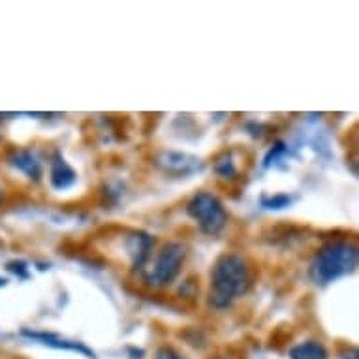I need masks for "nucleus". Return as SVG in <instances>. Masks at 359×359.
<instances>
[{"instance_id":"1","label":"nucleus","mask_w":359,"mask_h":359,"mask_svg":"<svg viewBox=\"0 0 359 359\" xmlns=\"http://www.w3.org/2000/svg\"><path fill=\"white\" fill-rule=\"evenodd\" d=\"M250 288V269L247 262L237 254H224L215 262L211 273L209 301L215 309L230 306L237 297Z\"/></svg>"},{"instance_id":"2","label":"nucleus","mask_w":359,"mask_h":359,"mask_svg":"<svg viewBox=\"0 0 359 359\" xmlns=\"http://www.w3.org/2000/svg\"><path fill=\"white\" fill-rule=\"evenodd\" d=\"M358 265V247L346 241L325 245L311 265V278L316 284H330L350 275Z\"/></svg>"},{"instance_id":"3","label":"nucleus","mask_w":359,"mask_h":359,"mask_svg":"<svg viewBox=\"0 0 359 359\" xmlns=\"http://www.w3.org/2000/svg\"><path fill=\"white\" fill-rule=\"evenodd\" d=\"M187 212L194 218L200 230L209 236H217L228 224V212L224 209L222 201L211 192H198L189 201Z\"/></svg>"},{"instance_id":"4","label":"nucleus","mask_w":359,"mask_h":359,"mask_svg":"<svg viewBox=\"0 0 359 359\" xmlns=\"http://www.w3.org/2000/svg\"><path fill=\"white\" fill-rule=\"evenodd\" d=\"M184 256H187V247L183 243H168L158 252L154 259L153 267L145 275L149 284L153 286H168L179 277L181 267H183Z\"/></svg>"},{"instance_id":"5","label":"nucleus","mask_w":359,"mask_h":359,"mask_svg":"<svg viewBox=\"0 0 359 359\" xmlns=\"http://www.w3.org/2000/svg\"><path fill=\"white\" fill-rule=\"evenodd\" d=\"M25 337H29L32 341H38L40 344H46L49 348H57V350H72V352L83 353L87 355L88 359H96L95 352H90L85 344L77 341H68V339H62L59 335H53V333H38V331H23Z\"/></svg>"},{"instance_id":"6","label":"nucleus","mask_w":359,"mask_h":359,"mask_svg":"<svg viewBox=\"0 0 359 359\" xmlns=\"http://www.w3.org/2000/svg\"><path fill=\"white\" fill-rule=\"evenodd\" d=\"M154 247V239L147 233H142V231H136V233H132L126 239V250H128V256L132 259V265L134 267H143L145 262L149 259L151 252H153Z\"/></svg>"},{"instance_id":"7","label":"nucleus","mask_w":359,"mask_h":359,"mask_svg":"<svg viewBox=\"0 0 359 359\" xmlns=\"http://www.w3.org/2000/svg\"><path fill=\"white\" fill-rule=\"evenodd\" d=\"M49 181L55 190H66L70 189L72 184L77 181L76 170L72 168L65 160V156L60 153H55L53 160H51V173H49Z\"/></svg>"},{"instance_id":"8","label":"nucleus","mask_w":359,"mask_h":359,"mask_svg":"<svg viewBox=\"0 0 359 359\" xmlns=\"http://www.w3.org/2000/svg\"><path fill=\"white\" fill-rule=\"evenodd\" d=\"M160 168H164L165 171L170 173H175V175H187V173H192V171L198 168V162L194 156H189V154H181V153H162L156 158Z\"/></svg>"},{"instance_id":"9","label":"nucleus","mask_w":359,"mask_h":359,"mask_svg":"<svg viewBox=\"0 0 359 359\" xmlns=\"http://www.w3.org/2000/svg\"><path fill=\"white\" fill-rule=\"evenodd\" d=\"M10 164L15 168L18 171L25 173L29 179H34L38 181L41 175V162L38 160L36 153L29 151V149H19V151H13L12 156H10Z\"/></svg>"},{"instance_id":"10","label":"nucleus","mask_w":359,"mask_h":359,"mask_svg":"<svg viewBox=\"0 0 359 359\" xmlns=\"http://www.w3.org/2000/svg\"><path fill=\"white\" fill-rule=\"evenodd\" d=\"M290 359H327V350L322 342L306 341L290 350Z\"/></svg>"},{"instance_id":"11","label":"nucleus","mask_w":359,"mask_h":359,"mask_svg":"<svg viewBox=\"0 0 359 359\" xmlns=\"http://www.w3.org/2000/svg\"><path fill=\"white\" fill-rule=\"evenodd\" d=\"M262 203H264L265 209H284L292 203V198L288 194H277L271 196V198H264Z\"/></svg>"},{"instance_id":"12","label":"nucleus","mask_w":359,"mask_h":359,"mask_svg":"<svg viewBox=\"0 0 359 359\" xmlns=\"http://www.w3.org/2000/svg\"><path fill=\"white\" fill-rule=\"evenodd\" d=\"M6 269L10 273H13L18 278H29V267L25 262L21 259H12V262H8Z\"/></svg>"},{"instance_id":"13","label":"nucleus","mask_w":359,"mask_h":359,"mask_svg":"<svg viewBox=\"0 0 359 359\" xmlns=\"http://www.w3.org/2000/svg\"><path fill=\"white\" fill-rule=\"evenodd\" d=\"M154 359H187L181 352H177L175 348L171 346H160L154 353Z\"/></svg>"},{"instance_id":"14","label":"nucleus","mask_w":359,"mask_h":359,"mask_svg":"<svg viewBox=\"0 0 359 359\" xmlns=\"http://www.w3.org/2000/svg\"><path fill=\"white\" fill-rule=\"evenodd\" d=\"M217 173H220L222 177H230L236 173V168H233V162L230 160V156H226L224 160H220L217 165H215Z\"/></svg>"},{"instance_id":"15","label":"nucleus","mask_w":359,"mask_h":359,"mask_svg":"<svg viewBox=\"0 0 359 359\" xmlns=\"http://www.w3.org/2000/svg\"><path fill=\"white\" fill-rule=\"evenodd\" d=\"M6 284H8V278L0 277V288H2V286H6Z\"/></svg>"},{"instance_id":"16","label":"nucleus","mask_w":359,"mask_h":359,"mask_svg":"<svg viewBox=\"0 0 359 359\" xmlns=\"http://www.w3.org/2000/svg\"><path fill=\"white\" fill-rule=\"evenodd\" d=\"M0 203H2V189H0Z\"/></svg>"}]
</instances>
